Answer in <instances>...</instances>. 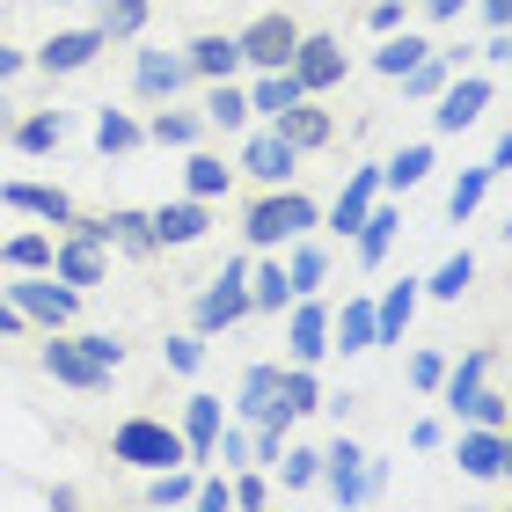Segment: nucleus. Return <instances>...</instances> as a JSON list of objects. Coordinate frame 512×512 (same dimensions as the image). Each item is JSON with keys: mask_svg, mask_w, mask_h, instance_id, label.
<instances>
[{"mask_svg": "<svg viewBox=\"0 0 512 512\" xmlns=\"http://www.w3.org/2000/svg\"><path fill=\"white\" fill-rule=\"evenodd\" d=\"M110 454L118 461H132V469H176V461H191L183 454V432H169L161 417H125L118 432H110Z\"/></svg>", "mask_w": 512, "mask_h": 512, "instance_id": "1", "label": "nucleus"}, {"mask_svg": "<svg viewBox=\"0 0 512 512\" xmlns=\"http://www.w3.org/2000/svg\"><path fill=\"white\" fill-rule=\"evenodd\" d=\"M249 242H300V235H308V227H315V205L308 198H300V191H271V198H256L249 205Z\"/></svg>", "mask_w": 512, "mask_h": 512, "instance_id": "2", "label": "nucleus"}, {"mask_svg": "<svg viewBox=\"0 0 512 512\" xmlns=\"http://www.w3.org/2000/svg\"><path fill=\"white\" fill-rule=\"evenodd\" d=\"M8 300L22 308V322H52V330H66L74 322V286H52V271H22V286H8Z\"/></svg>", "mask_w": 512, "mask_h": 512, "instance_id": "3", "label": "nucleus"}, {"mask_svg": "<svg viewBox=\"0 0 512 512\" xmlns=\"http://www.w3.org/2000/svg\"><path fill=\"white\" fill-rule=\"evenodd\" d=\"M235 44H242V59H249V66H264V74H271V66H286V59H293L300 22H293V15H256Z\"/></svg>", "mask_w": 512, "mask_h": 512, "instance_id": "4", "label": "nucleus"}, {"mask_svg": "<svg viewBox=\"0 0 512 512\" xmlns=\"http://www.w3.org/2000/svg\"><path fill=\"white\" fill-rule=\"evenodd\" d=\"M198 330H227V322H242L249 315V286H242V264L227 256V271L213 278V293H198Z\"/></svg>", "mask_w": 512, "mask_h": 512, "instance_id": "5", "label": "nucleus"}, {"mask_svg": "<svg viewBox=\"0 0 512 512\" xmlns=\"http://www.w3.org/2000/svg\"><path fill=\"white\" fill-rule=\"evenodd\" d=\"M286 66H293V81L308 88V96H315V88H337L344 81V44L337 37H300Z\"/></svg>", "mask_w": 512, "mask_h": 512, "instance_id": "6", "label": "nucleus"}, {"mask_svg": "<svg viewBox=\"0 0 512 512\" xmlns=\"http://www.w3.org/2000/svg\"><path fill=\"white\" fill-rule=\"evenodd\" d=\"M491 96H498V88L483 81V74L454 81V88H439V110H432V125H439V132H469V125L483 118V110H491Z\"/></svg>", "mask_w": 512, "mask_h": 512, "instance_id": "7", "label": "nucleus"}, {"mask_svg": "<svg viewBox=\"0 0 512 512\" xmlns=\"http://www.w3.org/2000/svg\"><path fill=\"white\" fill-rule=\"evenodd\" d=\"M147 227H154V249H191V242H205L213 213H205V198H183V205H161V213H147Z\"/></svg>", "mask_w": 512, "mask_h": 512, "instance_id": "8", "label": "nucleus"}, {"mask_svg": "<svg viewBox=\"0 0 512 512\" xmlns=\"http://www.w3.org/2000/svg\"><path fill=\"white\" fill-rule=\"evenodd\" d=\"M454 461H461V476H476V483H498L505 476V432H491V425H476V432H461L454 439Z\"/></svg>", "mask_w": 512, "mask_h": 512, "instance_id": "9", "label": "nucleus"}, {"mask_svg": "<svg viewBox=\"0 0 512 512\" xmlns=\"http://www.w3.org/2000/svg\"><path fill=\"white\" fill-rule=\"evenodd\" d=\"M0 205H15V213H30L44 227H66L74 220V198L52 191V183H0Z\"/></svg>", "mask_w": 512, "mask_h": 512, "instance_id": "10", "label": "nucleus"}, {"mask_svg": "<svg viewBox=\"0 0 512 512\" xmlns=\"http://www.w3.org/2000/svg\"><path fill=\"white\" fill-rule=\"evenodd\" d=\"M315 476H330V498H337V505H359V498H366V454L352 447V439H337V447L322 454Z\"/></svg>", "mask_w": 512, "mask_h": 512, "instance_id": "11", "label": "nucleus"}, {"mask_svg": "<svg viewBox=\"0 0 512 512\" xmlns=\"http://www.w3.org/2000/svg\"><path fill=\"white\" fill-rule=\"evenodd\" d=\"M286 344H293V366H315L322 352H330V308H315V300L300 293V308H293V330H286Z\"/></svg>", "mask_w": 512, "mask_h": 512, "instance_id": "12", "label": "nucleus"}, {"mask_svg": "<svg viewBox=\"0 0 512 512\" xmlns=\"http://www.w3.org/2000/svg\"><path fill=\"white\" fill-rule=\"evenodd\" d=\"M103 44H110L103 30H59V37L37 52V66H44V74H81V66L103 52Z\"/></svg>", "mask_w": 512, "mask_h": 512, "instance_id": "13", "label": "nucleus"}, {"mask_svg": "<svg viewBox=\"0 0 512 512\" xmlns=\"http://www.w3.org/2000/svg\"><path fill=\"white\" fill-rule=\"evenodd\" d=\"M242 176H256V183H286L293 176V147H286V132H256L249 147H242Z\"/></svg>", "mask_w": 512, "mask_h": 512, "instance_id": "14", "label": "nucleus"}, {"mask_svg": "<svg viewBox=\"0 0 512 512\" xmlns=\"http://www.w3.org/2000/svg\"><path fill=\"white\" fill-rule=\"evenodd\" d=\"M227 425V410H220V395H191L183 403V454L191 461H213V432Z\"/></svg>", "mask_w": 512, "mask_h": 512, "instance_id": "15", "label": "nucleus"}, {"mask_svg": "<svg viewBox=\"0 0 512 512\" xmlns=\"http://www.w3.org/2000/svg\"><path fill=\"white\" fill-rule=\"evenodd\" d=\"M271 125L286 132V147H293V154H308V147H330V132H337V125H330V110H315L308 96H300L293 110H278Z\"/></svg>", "mask_w": 512, "mask_h": 512, "instance_id": "16", "label": "nucleus"}, {"mask_svg": "<svg viewBox=\"0 0 512 512\" xmlns=\"http://www.w3.org/2000/svg\"><path fill=\"white\" fill-rule=\"evenodd\" d=\"M44 374H52V381H66V388H103V381H110V374H103V366H96V359L81 352L74 337L44 344Z\"/></svg>", "mask_w": 512, "mask_h": 512, "instance_id": "17", "label": "nucleus"}, {"mask_svg": "<svg viewBox=\"0 0 512 512\" xmlns=\"http://www.w3.org/2000/svg\"><path fill=\"white\" fill-rule=\"evenodd\" d=\"M183 81H191V66L169 59V52H139V66H132V88H139V96H176Z\"/></svg>", "mask_w": 512, "mask_h": 512, "instance_id": "18", "label": "nucleus"}, {"mask_svg": "<svg viewBox=\"0 0 512 512\" xmlns=\"http://www.w3.org/2000/svg\"><path fill=\"white\" fill-rule=\"evenodd\" d=\"M359 235V256L366 264H381V256L395 249V235H403V213H395V205H366V220L352 227Z\"/></svg>", "mask_w": 512, "mask_h": 512, "instance_id": "19", "label": "nucleus"}, {"mask_svg": "<svg viewBox=\"0 0 512 512\" xmlns=\"http://www.w3.org/2000/svg\"><path fill=\"white\" fill-rule=\"evenodd\" d=\"M491 366H498V344H476V352L461 359L454 374H439V388H447V410H454V403H469V395L491 381Z\"/></svg>", "mask_w": 512, "mask_h": 512, "instance_id": "20", "label": "nucleus"}, {"mask_svg": "<svg viewBox=\"0 0 512 512\" xmlns=\"http://www.w3.org/2000/svg\"><path fill=\"white\" fill-rule=\"evenodd\" d=\"M183 66H191V74H205V81H235V66H242V44H235V37H198Z\"/></svg>", "mask_w": 512, "mask_h": 512, "instance_id": "21", "label": "nucleus"}, {"mask_svg": "<svg viewBox=\"0 0 512 512\" xmlns=\"http://www.w3.org/2000/svg\"><path fill=\"white\" fill-rule=\"evenodd\" d=\"M410 315H417V286L403 278V286H388L381 308H374V344H395V337L410 330Z\"/></svg>", "mask_w": 512, "mask_h": 512, "instance_id": "22", "label": "nucleus"}, {"mask_svg": "<svg viewBox=\"0 0 512 512\" xmlns=\"http://www.w3.org/2000/svg\"><path fill=\"white\" fill-rule=\"evenodd\" d=\"M374 191H381V169H352V183H344V198H337V213H330V227H337V235H352V227L366 220Z\"/></svg>", "mask_w": 512, "mask_h": 512, "instance_id": "23", "label": "nucleus"}, {"mask_svg": "<svg viewBox=\"0 0 512 512\" xmlns=\"http://www.w3.org/2000/svg\"><path fill=\"white\" fill-rule=\"evenodd\" d=\"M271 403L286 410V417H308V410H322V388H315V374H308V366H293V374L278 366V381H271Z\"/></svg>", "mask_w": 512, "mask_h": 512, "instance_id": "24", "label": "nucleus"}, {"mask_svg": "<svg viewBox=\"0 0 512 512\" xmlns=\"http://www.w3.org/2000/svg\"><path fill=\"white\" fill-rule=\"evenodd\" d=\"M300 96H308V88L293 81V66H271V74L249 88V110H264V118H278V110H293Z\"/></svg>", "mask_w": 512, "mask_h": 512, "instance_id": "25", "label": "nucleus"}, {"mask_svg": "<svg viewBox=\"0 0 512 512\" xmlns=\"http://www.w3.org/2000/svg\"><path fill=\"white\" fill-rule=\"evenodd\" d=\"M103 242H118V249H132V256H147V249H154V227H147V213L118 205V213H103Z\"/></svg>", "mask_w": 512, "mask_h": 512, "instance_id": "26", "label": "nucleus"}, {"mask_svg": "<svg viewBox=\"0 0 512 512\" xmlns=\"http://www.w3.org/2000/svg\"><path fill=\"white\" fill-rule=\"evenodd\" d=\"M59 139H66V118H59V110H37V118L15 125V147H22V154H52Z\"/></svg>", "mask_w": 512, "mask_h": 512, "instance_id": "27", "label": "nucleus"}, {"mask_svg": "<svg viewBox=\"0 0 512 512\" xmlns=\"http://www.w3.org/2000/svg\"><path fill=\"white\" fill-rule=\"evenodd\" d=\"M330 330H337L344 352H374V308H366V300H344V315L330 322Z\"/></svg>", "mask_w": 512, "mask_h": 512, "instance_id": "28", "label": "nucleus"}, {"mask_svg": "<svg viewBox=\"0 0 512 512\" xmlns=\"http://www.w3.org/2000/svg\"><path fill=\"white\" fill-rule=\"evenodd\" d=\"M425 52H432V44L403 30V37H388V44H381V52H374V66H381V74H388V81H403V74H410V66H417V59H425Z\"/></svg>", "mask_w": 512, "mask_h": 512, "instance_id": "29", "label": "nucleus"}, {"mask_svg": "<svg viewBox=\"0 0 512 512\" xmlns=\"http://www.w3.org/2000/svg\"><path fill=\"white\" fill-rule=\"evenodd\" d=\"M425 176H432V147H403V154L381 169V183H395V191H417Z\"/></svg>", "mask_w": 512, "mask_h": 512, "instance_id": "30", "label": "nucleus"}, {"mask_svg": "<svg viewBox=\"0 0 512 512\" xmlns=\"http://www.w3.org/2000/svg\"><path fill=\"white\" fill-rule=\"evenodd\" d=\"M103 37H139L147 30V0H103V22H96Z\"/></svg>", "mask_w": 512, "mask_h": 512, "instance_id": "31", "label": "nucleus"}, {"mask_svg": "<svg viewBox=\"0 0 512 512\" xmlns=\"http://www.w3.org/2000/svg\"><path fill=\"white\" fill-rule=\"evenodd\" d=\"M491 183H498V176H491V161H483V169H469V176H461L454 191H447V213H454V220H469L476 205H483V191H491Z\"/></svg>", "mask_w": 512, "mask_h": 512, "instance_id": "32", "label": "nucleus"}, {"mask_svg": "<svg viewBox=\"0 0 512 512\" xmlns=\"http://www.w3.org/2000/svg\"><path fill=\"white\" fill-rule=\"evenodd\" d=\"M205 118H213V125H227V132H235V125L249 118V96H242V88H235V81H213V96H205Z\"/></svg>", "mask_w": 512, "mask_h": 512, "instance_id": "33", "label": "nucleus"}, {"mask_svg": "<svg viewBox=\"0 0 512 512\" xmlns=\"http://www.w3.org/2000/svg\"><path fill=\"white\" fill-rule=\"evenodd\" d=\"M0 264H15V271H52V235H15L8 249H0Z\"/></svg>", "mask_w": 512, "mask_h": 512, "instance_id": "34", "label": "nucleus"}, {"mask_svg": "<svg viewBox=\"0 0 512 512\" xmlns=\"http://www.w3.org/2000/svg\"><path fill=\"white\" fill-rule=\"evenodd\" d=\"M322 271H330V256L300 242V249H293V264H286V286H293V293H315V286H322Z\"/></svg>", "mask_w": 512, "mask_h": 512, "instance_id": "35", "label": "nucleus"}, {"mask_svg": "<svg viewBox=\"0 0 512 512\" xmlns=\"http://www.w3.org/2000/svg\"><path fill=\"white\" fill-rule=\"evenodd\" d=\"M96 147H103V154H125V147H139V125L125 118V110H103V118H96Z\"/></svg>", "mask_w": 512, "mask_h": 512, "instance_id": "36", "label": "nucleus"}, {"mask_svg": "<svg viewBox=\"0 0 512 512\" xmlns=\"http://www.w3.org/2000/svg\"><path fill=\"white\" fill-rule=\"evenodd\" d=\"M293 286H286V264H264L256 271V286H249V308H286Z\"/></svg>", "mask_w": 512, "mask_h": 512, "instance_id": "37", "label": "nucleus"}, {"mask_svg": "<svg viewBox=\"0 0 512 512\" xmlns=\"http://www.w3.org/2000/svg\"><path fill=\"white\" fill-rule=\"evenodd\" d=\"M469 286H476V256H447V264H439V278H432L439 300H461Z\"/></svg>", "mask_w": 512, "mask_h": 512, "instance_id": "38", "label": "nucleus"}, {"mask_svg": "<svg viewBox=\"0 0 512 512\" xmlns=\"http://www.w3.org/2000/svg\"><path fill=\"white\" fill-rule=\"evenodd\" d=\"M227 176H235L227 161H213V154H191V198H220V191H227Z\"/></svg>", "mask_w": 512, "mask_h": 512, "instance_id": "39", "label": "nucleus"}, {"mask_svg": "<svg viewBox=\"0 0 512 512\" xmlns=\"http://www.w3.org/2000/svg\"><path fill=\"white\" fill-rule=\"evenodd\" d=\"M461 417H469V425H491V432H505V395L498 388H476L469 403H454Z\"/></svg>", "mask_w": 512, "mask_h": 512, "instance_id": "40", "label": "nucleus"}, {"mask_svg": "<svg viewBox=\"0 0 512 512\" xmlns=\"http://www.w3.org/2000/svg\"><path fill=\"white\" fill-rule=\"evenodd\" d=\"M147 132L161 139V147H191V139H198V118H191V110H161Z\"/></svg>", "mask_w": 512, "mask_h": 512, "instance_id": "41", "label": "nucleus"}, {"mask_svg": "<svg viewBox=\"0 0 512 512\" xmlns=\"http://www.w3.org/2000/svg\"><path fill=\"white\" fill-rule=\"evenodd\" d=\"M183 498H191V476H183V461H176V469H154L147 505H183Z\"/></svg>", "mask_w": 512, "mask_h": 512, "instance_id": "42", "label": "nucleus"}, {"mask_svg": "<svg viewBox=\"0 0 512 512\" xmlns=\"http://www.w3.org/2000/svg\"><path fill=\"white\" fill-rule=\"evenodd\" d=\"M278 469H286V491H300V483H315L322 454H315V447H293V454H278Z\"/></svg>", "mask_w": 512, "mask_h": 512, "instance_id": "43", "label": "nucleus"}, {"mask_svg": "<svg viewBox=\"0 0 512 512\" xmlns=\"http://www.w3.org/2000/svg\"><path fill=\"white\" fill-rule=\"evenodd\" d=\"M213 461H227V469H242V461H249V439L220 425V432H213Z\"/></svg>", "mask_w": 512, "mask_h": 512, "instance_id": "44", "label": "nucleus"}, {"mask_svg": "<svg viewBox=\"0 0 512 512\" xmlns=\"http://www.w3.org/2000/svg\"><path fill=\"white\" fill-rule=\"evenodd\" d=\"M74 344H81V352H88V359L103 366V374H110V366L125 359V344H118V337H74Z\"/></svg>", "mask_w": 512, "mask_h": 512, "instance_id": "45", "label": "nucleus"}, {"mask_svg": "<svg viewBox=\"0 0 512 512\" xmlns=\"http://www.w3.org/2000/svg\"><path fill=\"white\" fill-rule=\"evenodd\" d=\"M198 359H205L198 337H169V366H176V374H198Z\"/></svg>", "mask_w": 512, "mask_h": 512, "instance_id": "46", "label": "nucleus"}, {"mask_svg": "<svg viewBox=\"0 0 512 512\" xmlns=\"http://www.w3.org/2000/svg\"><path fill=\"white\" fill-rule=\"evenodd\" d=\"M286 454V425H256V447H249V461H278Z\"/></svg>", "mask_w": 512, "mask_h": 512, "instance_id": "47", "label": "nucleus"}, {"mask_svg": "<svg viewBox=\"0 0 512 512\" xmlns=\"http://www.w3.org/2000/svg\"><path fill=\"white\" fill-rule=\"evenodd\" d=\"M439 374H447V359H439V352H417L410 359V381L417 388H439Z\"/></svg>", "mask_w": 512, "mask_h": 512, "instance_id": "48", "label": "nucleus"}, {"mask_svg": "<svg viewBox=\"0 0 512 512\" xmlns=\"http://www.w3.org/2000/svg\"><path fill=\"white\" fill-rule=\"evenodd\" d=\"M227 498H235V505H249V512H256V505H264V498H271V483H264V476H242V483H227Z\"/></svg>", "mask_w": 512, "mask_h": 512, "instance_id": "49", "label": "nucleus"}, {"mask_svg": "<svg viewBox=\"0 0 512 512\" xmlns=\"http://www.w3.org/2000/svg\"><path fill=\"white\" fill-rule=\"evenodd\" d=\"M191 498H198L205 512H227V505H235V498H227V476H205V483H198Z\"/></svg>", "mask_w": 512, "mask_h": 512, "instance_id": "50", "label": "nucleus"}, {"mask_svg": "<svg viewBox=\"0 0 512 512\" xmlns=\"http://www.w3.org/2000/svg\"><path fill=\"white\" fill-rule=\"evenodd\" d=\"M366 22H374V30L388 37V30H395V22H403V0H381V8H374V15H366Z\"/></svg>", "mask_w": 512, "mask_h": 512, "instance_id": "51", "label": "nucleus"}, {"mask_svg": "<svg viewBox=\"0 0 512 512\" xmlns=\"http://www.w3.org/2000/svg\"><path fill=\"white\" fill-rule=\"evenodd\" d=\"M22 330V308H15V300H0V337H15Z\"/></svg>", "mask_w": 512, "mask_h": 512, "instance_id": "52", "label": "nucleus"}, {"mask_svg": "<svg viewBox=\"0 0 512 512\" xmlns=\"http://www.w3.org/2000/svg\"><path fill=\"white\" fill-rule=\"evenodd\" d=\"M483 15H491V30H505V22H512V0H483Z\"/></svg>", "mask_w": 512, "mask_h": 512, "instance_id": "53", "label": "nucleus"}, {"mask_svg": "<svg viewBox=\"0 0 512 512\" xmlns=\"http://www.w3.org/2000/svg\"><path fill=\"white\" fill-rule=\"evenodd\" d=\"M425 8H432L439 22H447V15H461V8H469V0H425Z\"/></svg>", "mask_w": 512, "mask_h": 512, "instance_id": "54", "label": "nucleus"}, {"mask_svg": "<svg viewBox=\"0 0 512 512\" xmlns=\"http://www.w3.org/2000/svg\"><path fill=\"white\" fill-rule=\"evenodd\" d=\"M15 66H22V52H15V44H0V81H8Z\"/></svg>", "mask_w": 512, "mask_h": 512, "instance_id": "55", "label": "nucleus"}]
</instances>
